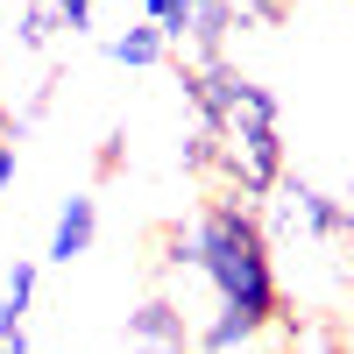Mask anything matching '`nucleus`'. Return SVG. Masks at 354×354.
Returning a JSON list of instances; mask_svg holds the SVG:
<instances>
[{"mask_svg": "<svg viewBox=\"0 0 354 354\" xmlns=\"http://www.w3.org/2000/svg\"><path fill=\"white\" fill-rule=\"evenodd\" d=\"M185 234H192V270L213 283V298H220V319L198 326V347L205 354H234V347H248L262 326H277L283 319V290H277L270 234H262L255 205L213 198Z\"/></svg>", "mask_w": 354, "mask_h": 354, "instance_id": "f257e3e1", "label": "nucleus"}, {"mask_svg": "<svg viewBox=\"0 0 354 354\" xmlns=\"http://www.w3.org/2000/svg\"><path fill=\"white\" fill-rule=\"evenodd\" d=\"M185 100L205 128L220 135V177L227 198H270L283 185V135H277V100L262 93L248 71H234L227 57H205L185 71Z\"/></svg>", "mask_w": 354, "mask_h": 354, "instance_id": "f03ea898", "label": "nucleus"}, {"mask_svg": "<svg viewBox=\"0 0 354 354\" xmlns=\"http://www.w3.org/2000/svg\"><path fill=\"white\" fill-rule=\"evenodd\" d=\"M277 198H283V220L305 227V234H319V241H340V234H354V205L326 198L319 185H290V177H283Z\"/></svg>", "mask_w": 354, "mask_h": 354, "instance_id": "7ed1b4c3", "label": "nucleus"}, {"mask_svg": "<svg viewBox=\"0 0 354 354\" xmlns=\"http://www.w3.org/2000/svg\"><path fill=\"white\" fill-rule=\"evenodd\" d=\"M93 241H100V198H85V192H71L64 205H57V227H50V262H64V270H71V262L78 255H93Z\"/></svg>", "mask_w": 354, "mask_h": 354, "instance_id": "20e7f679", "label": "nucleus"}, {"mask_svg": "<svg viewBox=\"0 0 354 354\" xmlns=\"http://www.w3.org/2000/svg\"><path fill=\"white\" fill-rule=\"evenodd\" d=\"M128 347L185 354V347H192V326H185V312H177L170 298H149V305H135V312H128Z\"/></svg>", "mask_w": 354, "mask_h": 354, "instance_id": "39448f33", "label": "nucleus"}, {"mask_svg": "<svg viewBox=\"0 0 354 354\" xmlns=\"http://www.w3.org/2000/svg\"><path fill=\"white\" fill-rule=\"evenodd\" d=\"M106 57H113V64H128V71H149V64H163V57H170V36H163L156 21H135L128 36L106 43Z\"/></svg>", "mask_w": 354, "mask_h": 354, "instance_id": "423d86ee", "label": "nucleus"}, {"mask_svg": "<svg viewBox=\"0 0 354 354\" xmlns=\"http://www.w3.org/2000/svg\"><path fill=\"white\" fill-rule=\"evenodd\" d=\"M28 305H36V262H28V255H15V270H8V290H0V340H15V333H21Z\"/></svg>", "mask_w": 354, "mask_h": 354, "instance_id": "0eeeda50", "label": "nucleus"}, {"mask_svg": "<svg viewBox=\"0 0 354 354\" xmlns=\"http://www.w3.org/2000/svg\"><path fill=\"white\" fill-rule=\"evenodd\" d=\"M142 8V21H156L170 43H185L192 36V15H198V0H135Z\"/></svg>", "mask_w": 354, "mask_h": 354, "instance_id": "6e6552de", "label": "nucleus"}, {"mask_svg": "<svg viewBox=\"0 0 354 354\" xmlns=\"http://www.w3.org/2000/svg\"><path fill=\"white\" fill-rule=\"evenodd\" d=\"M290 354H347V333L326 326V319H298L290 326Z\"/></svg>", "mask_w": 354, "mask_h": 354, "instance_id": "1a4fd4ad", "label": "nucleus"}, {"mask_svg": "<svg viewBox=\"0 0 354 354\" xmlns=\"http://www.w3.org/2000/svg\"><path fill=\"white\" fill-rule=\"evenodd\" d=\"M57 28H64V21H57V0H28V8H21V43L28 50H43Z\"/></svg>", "mask_w": 354, "mask_h": 354, "instance_id": "9d476101", "label": "nucleus"}, {"mask_svg": "<svg viewBox=\"0 0 354 354\" xmlns=\"http://www.w3.org/2000/svg\"><path fill=\"white\" fill-rule=\"evenodd\" d=\"M93 8L100 0H57V21H64L71 36H85V28H93Z\"/></svg>", "mask_w": 354, "mask_h": 354, "instance_id": "9b49d317", "label": "nucleus"}, {"mask_svg": "<svg viewBox=\"0 0 354 354\" xmlns=\"http://www.w3.org/2000/svg\"><path fill=\"white\" fill-rule=\"evenodd\" d=\"M8 185H15V135L0 142V192H8Z\"/></svg>", "mask_w": 354, "mask_h": 354, "instance_id": "f8f14e48", "label": "nucleus"}, {"mask_svg": "<svg viewBox=\"0 0 354 354\" xmlns=\"http://www.w3.org/2000/svg\"><path fill=\"white\" fill-rule=\"evenodd\" d=\"M0 354H28V340H21V333H15V340H0Z\"/></svg>", "mask_w": 354, "mask_h": 354, "instance_id": "ddd939ff", "label": "nucleus"}, {"mask_svg": "<svg viewBox=\"0 0 354 354\" xmlns=\"http://www.w3.org/2000/svg\"><path fill=\"white\" fill-rule=\"evenodd\" d=\"M347 354H354V340H347Z\"/></svg>", "mask_w": 354, "mask_h": 354, "instance_id": "4468645a", "label": "nucleus"}, {"mask_svg": "<svg viewBox=\"0 0 354 354\" xmlns=\"http://www.w3.org/2000/svg\"><path fill=\"white\" fill-rule=\"evenodd\" d=\"M0 8H8V0H0Z\"/></svg>", "mask_w": 354, "mask_h": 354, "instance_id": "2eb2a0df", "label": "nucleus"}]
</instances>
